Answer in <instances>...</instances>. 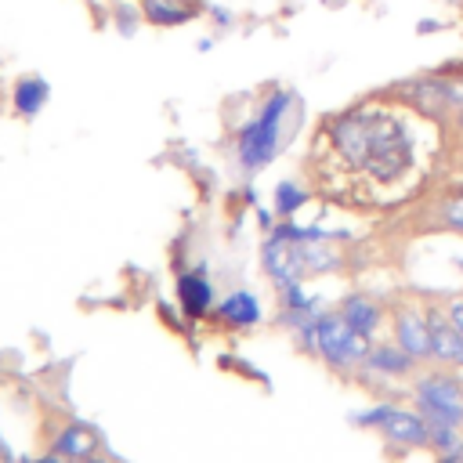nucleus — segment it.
I'll use <instances>...</instances> for the list:
<instances>
[{
  "label": "nucleus",
  "instance_id": "nucleus-10",
  "mask_svg": "<svg viewBox=\"0 0 463 463\" xmlns=\"http://www.w3.org/2000/svg\"><path fill=\"white\" fill-rule=\"evenodd\" d=\"M394 336H398V347L409 351L416 362L434 354V347H430V326H427V318H420L416 311H402V315L394 318Z\"/></svg>",
  "mask_w": 463,
  "mask_h": 463
},
{
  "label": "nucleus",
  "instance_id": "nucleus-24",
  "mask_svg": "<svg viewBox=\"0 0 463 463\" xmlns=\"http://www.w3.org/2000/svg\"><path fill=\"white\" fill-rule=\"evenodd\" d=\"M449 322L463 333V300H452V304H449Z\"/></svg>",
  "mask_w": 463,
  "mask_h": 463
},
{
  "label": "nucleus",
  "instance_id": "nucleus-2",
  "mask_svg": "<svg viewBox=\"0 0 463 463\" xmlns=\"http://www.w3.org/2000/svg\"><path fill=\"white\" fill-rule=\"evenodd\" d=\"M300 116H304L300 94L293 87H271L235 130V163H239V170L242 174H260L264 166H271L282 156L293 130L300 127L297 123Z\"/></svg>",
  "mask_w": 463,
  "mask_h": 463
},
{
  "label": "nucleus",
  "instance_id": "nucleus-5",
  "mask_svg": "<svg viewBox=\"0 0 463 463\" xmlns=\"http://www.w3.org/2000/svg\"><path fill=\"white\" fill-rule=\"evenodd\" d=\"M416 402H420V416L423 420H438V423H463V383L449 373H427L416 383Z\"/></svg>",
  "mask_w": 463,
  "mask_h": 463
},
{
  "label": "nucleus",
  "instance_id": "nucleus-6",
  "mask_svg": "<svg viewBox=\"0 0 463 463\" xmlns=\"http://www.w3.org/2000/svg\"><path fill=\"white\" fill-rule=\"evenodd\" d=\"M260 260H264V271L275 286H297L304 282V268H300V257H297V246L286 242V239H275L268 235L264 246H260Z\"/></svg>",
  "mask_w": 463,
  "mask_h": 463
},
{
  "label": "nucleus",
  "instance_id": "nucleus-26",
  "mask_svg": "<svg viewBox=\"0 0 463 463\" xmlns=\"http://www.w3.org/2000/svg\"><path fill=\"white\" fill-rule=\"evenodd\" d=\"M441 463H463V449H459V452H445Z\"/></svg>",
  "mask_w": 463,
  "mask_h": 463
},
{
  "label": "nucleus",
  "instance_id": "nucleus-23",
  "mask_svg": "<svg viewBox=\"0 0 463 463\" xmlns=\"http://www.w3.org/2000/svg\"><path fill=\"white\" fill-rule=\"evenodd\" d=\"M217 40H221V33H206V36H199V40H195V54H210V51L217 47Z\"/></svg>",
  "mask_w": 463,
  "mask_h": 463
},
{
  "label": "nucleus",
  "instance_id": "nucleus-28",
  "mask_svg": "<svg viewBox=\"0 0 463 463\" xmlns=\"http://www.w3.org/2000/svg\"><path fill=\"white\" fill-rule=\"evenodd\" d=\"M72 463H90V459H87V456H83V459H72Z\"/></svg>",
  "mask_w": 463,
  "mask_h": 463
},
{
  "label": "nucleus",
  "instance_id": "nucleus-8",
  "mask_svg": "<svg viewBox=\"0 0 463 463\" xmlns=\"http://www.w3.org/2000/svg\"><path fill=\"white\" fill-rule=\"evenodd\" d=\"M206 4L195 7V4H181V0H141V14H145V25L152 29H181L195 18H203Z\"/></svg>",
  "mask_w": 463,
  "mask_h": 463
},
{
  "label": "nucleus",
  "instance_id": "nucleus-4",
  "mask_svg": "<svg viewBox=\"0 0 463 463\" xmlns=\"http://www.w3.org/2000/svg\"><path fill=\"white\" fill-rule=\"evenodd\" d=\"M300 340L311 351H318L336 369H351V365L365 362V354H369V336H362L358 329H351L340 311L336 315H315L300 329Z\"/></svg>",
  "mask_w": 463,
  "mask_h": 463
},
{
  "label": "nucleus",
  "instance_id": "nucleus-20",
  "mask_svg": "<svg viewBox=\"0 0 463 463\" xmlns=\"http://www.w3.org/2000/svg\"><path fill=\"white\" fill-rule=\"evenodd\" d=\"M203 18L213 25V33H228V29H235V22H239V14L228 7V4H217V0H206V11H203Z\"/></svg>",
  "mask_w": 463,
  "mask_h": 463
},
{
  "label": "nucleus",
  "instance_id": "nucleus-16",
  "mask_svg": "<svg viewBox=\"0 0 463 463\" xmlns=\"http://www.w3.org/2000/svg\"><path fill=\"white\" fill-rule=\"evenodd\" d=\"M307 199H311V192H307L300 181H293V177H282V181H275V188H271V210H275L279 217H297V210H304Z\"/></svg>",
  "mask_w": 463,
  "mask_h": 463
},
{
  "label": "nucleus",
  "instance_id": "nucleus-18",
  "mask_svg": "<svg viewBox=\"0 0 463 463\" xmlns=\"http://www.w3.org/2000/svg\"><path fill=\"white\" fill-rule=\"evenodd\" d=\"M94 445H98V438H94L87 427H69V430H61L54 452H61V456H69V459H83V456L94 452Z\"/></svg>",
  "mask_w": 463,
  "mask_h": 463
},
{
  "label": "nucleus",
  "instance_id": "nucleus-19",
  "mask_svg": "<svg viewBox=\"0 0 463 463\" xmlns=\"http://www.w3.org/2000/svg\"><path fill=\"white\" fill-rule=\"evenodd\" d=\"M427 445H430V449H438L441 456H445V452H459V449H463V441H459L456 427H452V423H438V420H427Z\"/></svg>",
  "mask_w": 463,
  "mask_h": 463
},
{
  "label": "nucleus",
  "instance_id": "nucleus-17",
  "mask_svg": "<svg viewBox=\"0 0 463 463\" xmlns=\"http://www.w3.org/2000/svg\"><path fill=\"white\" fill-rule=\"evenodd\" d=\"M109 25L116 29V36H134L141 25H145V14H141V0H112L109 4Z\"/></svg>",
  "mask_w": 463,
  "mask_h": 463
},
{
  "label": "nucleus",
  "instance_id": "nucleus-21",
  "mask_svg": "<svg viewBox=\"0 0 463 463\" xmlns=\"http://www.w3.org/2000/svg\"><path fill=\"white\" fill-rule=\"evenodd\" d=\"M441 217L449 221V228H459V232H463V195H452V199L441 206Z\"/></svg>",
  "mask_w": 463,
  "mask_h": 463
},
{
  "label": "nucleus",
  "instance_id": "nucleus-22",
  "mask_svg": "<svg viewBox=\"0 0 463 463\" xmlns=\"http://www.w3.org/2000/svg\"><path fill=\"white\" fill-rule=\"evenodd\" d=\"M445 29H449V22H445V18H434V14L416 18V36H434V33H445Z\"/></svg>",
  "mask_w": 463,
  "mask_h": 463
},
{
  "label": "nucleus",
  "instance_id": "nucleus-14",
  "mask_svg": "<svg viewBox=\"0 0 463 463\" xmlns=\"http://www.w3.org/2000/svg\"><path fill=\"white\" fill-rule=\"evenodd\" d=\"M217 315H221V322H228V326H257V322H260V300H257L253 293L239 289V293H228V297L221 300Z\"/></svg>",
  "mask_w": 463,
  "mask_h": 463
},
{
  "label": "nucleus",
  "instance_id": "nucleus-11",
  "mask_svg": "<svg viewBox=\"0 0 463 463\" xmlns=\"http://www.w3.org/2000/svg\"><path fill=\"white\" fill-rule=\"evenodd\" d=\"M427 326H430L434 358H441V362H449V365H463V333L449 322V315L430 311V315H427Z\"/></svg>",
  "mask_w": 463,
  "mask_h": 463
},
{
  "label": "nucleus",
  "instance_id": "nucleus-7",
  "mask_svg": "<svg viewBox=\"0 0 463 463\" xmlns=\"http://www.w3.org/2000/svg\"><path fill=\"white\" fill-rule=\"evenodd\" d=\"M51 101V80L40 72H22L11 83V109L22 119H36Z\"/></svg>",
  "mask_w": 463,
  "mask_h": 463
},
{
  "label": "nucleus",
  "instance_id": "nucleus-15",
  "mask_svg": "<svg viewBox=\"0 0 463 463\" xmlns=\"http://www.w3.org/2000/svg\"><path fill=\"white\" fill-rule=\"evenodd\" d=\"M340 315H344V322L351 326V329H358L362 336H369V333H376V326H380V307L369 300V297H362V293H351L344 304H340Z\"/></svg>",
  "mask_w": 463,
  "mask_h": 463
},
{
  "label": "nucleus",
  "instance_id": "nucleus-12",
  "mask_svg": "<svg viewBox=\"0 0 463 463\" xmlns=\"http://www.w3.org/2000/svg\"><path fill=\"white\" fill-rule=\"evenodd\" d=\"M177 297H181V307H184L188 318H203L213 304V289H210L203 271H184L177 279Z\"/></svg>",
  "mask_w": 463,
  "mask_h": 463
},
{
  "label": "nucleus",
  "instance_id": "nucleus-27",
  "mask_svg": "<svg viewBox=\"0 0 463 463\" xmlns=\"http://www.w3.org/2000/svg\"><path fill=\"white\" fill-rule=\"evenodd\" d=\"M181 4H195V7H203V4H206V0H181Z\"/></svg>",
  "mask_w": 463,
  "mask_h": 463
},
{
  "label": "nucleus",
  "instance_id": "nucleus-1",
  "mask_svg": "<svg viewBox=\"0 0 463 463\" xmlns=\"http://www.w3.org/2000/svg\"><path fill=\"white\" fill-rule=\"evenodd\" d=\"M438 145L441 123L373 94L322 119L311 166L329 195L391 206L423 184Z\"/></svg>",
  "mask_w": 463,
  "mask_h": 463
},
{
  "label": "nucleus",
  "instance_id": "nucleus-13",
  "mask_svg": "<svg viewBox=\"0 0 463 463\" xmlns=\"http://www.w3.org/2000/svg\"><path fill=\"white\" fill-rule=\"evenodd\" d=\"M365 365H369L373 373H383V376H405V373H412L416 358H412L409 351H402L398 344H394V347H391V344H376V347H369Z\"/></svg>",
  "mask_w": 463,
  "mask_h": 463
},
{
  "label": "nucleus",
  "instance_id": "nucleus-3",
  "mask_svg": "<svg viewBox=\"0 0 463 463\" xmlns=\"http://www.w3.org/2000/svg\"><path fill=\"white\" fill-rule=\"evenodd\" d=\"M387 94L394 101L409 105L412 112L445 127L463 109V76H456L452 69H430V72H416V76L391 83Z\"/></svg>",
  "mask_w": 463,
  "mask_h": 463
},
{
  "label": "nucleus",
  "instance_id": "nucleus-25",
  "mask_svg": "<svg viewBox=\"0 0 463 463\" xmlns=\"http://www.w3.org/2000/svg\"><path fill=\"white\" fill-rule=\"evenodd\" d=\"M36 463H72V459L61 456V452H54V456H43V459H36Z\"/></svg>",
  "mask_w": 463,
  "mask_h": 463
},
{
  "label": "nucleus",
  "instance_id": "nucleus-9",
  "mask_svg": "<svg viewBox=\"0 0 463 463\" xmlns=\"http://www.w3.org/2000/svg\"><path fill=\"white\" fill-rule=\"evenodd\" d=\"M380 434L387 441H394V445H427V420L416 416V412L387 405V412L380 420Z\"/></svg>",
  "mask_w": 463,
  "mask_h": 463
}]
</instances>
